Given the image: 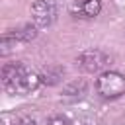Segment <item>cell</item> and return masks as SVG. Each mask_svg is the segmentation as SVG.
<instances>
[{
    "instance_id": "obj_9",
    "label": "cell",
    "mask_w": 125,
    "mask_h": 125,
    "mask_svg": "<svg viewBox=\"0 0 125 125\" xmlns=\"http://www.w3.org/2000/svg\"><path fill=\"white\" fill-rule=\"evenodd\" d=\"M47 125H70V121L62 115H53V117H49Z\"/></svg>"
},
{
    "instance_id": "obj_3",
    "label": "cell",
    "mask_w": 125,
    "mask_h": 125,
    "mask_svg": "<svg viewBox=\"0 0 125 125\" xmlns=\"http://www.w3.org/2000/svg\"><path fill=\"white\" fill-rule=\"evenodd\" d=\"M109 64V55L102 49H88L76 57V66L84 72H100Z\"/></svg>"
},
{
    "instance_id": "obj_1",
    "label": "cell",
    "mask_w": 125,
    "mask_h": 125,
    "mask_svg": "<svg viewBox=\"0 0 125 125\" xmlns=\"http://www.w3.org/2000/svg\"><path fill=\"white\" fill-rule=\"evenodd\" d=\"M2 84L10 94L25 96L41 84V76L27 70L21 62H8L2 68Z\"/></svg>"
},
{
    "instance_id": "obj_4",
    "label": "cell",
    "mask_w": 125,
    "mask_h": 125,
    "mask_svg": "<svg viewBox=\"0 0 125 125\" xmlns=\"http://www.w3.org/2000/svg\"><path fill=\"white\" fill-rule=\"evenodd\" d=\"M57 18V8L51 0H35L31 4V20L37 27H49Z\"/></svg>"
},
{
    "instance_id": "obj_8",
    "label": "cell",
    "mask_w": 125,
    "mask_h": 125,
    "mask_svg": "<svg viewBox=\"0 0 125 125\" xmlns=\"http://www.w3.org/2000/svg\"><path fill=\"white\" fill-rule=\"evenodd\" d=\"M10 35H14L20 43H27V41H31V39H35V37H37V25H31V23L21 25V27L14 29Z\"/></svg>"
},
{
    "instance_id": "obj_10",
    "label": "cell",
    "mask_w": 125,
    "mask_h": 125,
    "mask_svg": "<svg viewBox=\"0 0 125 125\" xmlns=\"http://www.w3.org/2000/svg\"><path fill=\"white\" fill-rule=\"evenodd\" d=\"M12 125H37V123H35V119H33V117H27V115H20V117H18V119H16Z\"/></svg>"
},
{
    "instance_id": "obj_5",
    "label": "cell",
    "mask_w": 125,
    "mask_h": 125,
    "mask_svg": "<svg viewBox=\"0 0 125 125\" xmlns=\"http://www.w3.org/2000/svg\"><path fill=\"white\" fill-rule=\"evenodd\" d=\"M102 12L100 0H76L72 4V14L80 18H96Z\"/></svg>"
},
{
    "instance_id": "obj_2",
    "label": "cell",
    "mask_w": 125,
    "mask_h": 125,
    "mask_svg": "<svg viewBox=\"0 0 125 125\" xmlns=\"http://www.w3.org/2000/svg\"><path fill=\"white\" fill-rule=\"evenodd\" d=\"M96 92L102 98H119L125 94V76L115 70H105L96 78Z\"/></svg>"
},
{
    "instance_id": "obj_6",
    "label": "cell",
    "mask_w": 125,
    "mask_h": 125,
    "mask_svg": "<svg viewBox=\"0 0 125 125\" xmlns=\"http://www.w3.org/2000/svg\"><path fill=\"white\" fill-rule=\"evenodd\" d=\"M62 74H64V68H62V66H59V64H47V66L41 70L39 76H41V82H43V84L55 86V84L61 82Z\"/></svg>"
},
{
    "instance_id": "obj_7",
    "label": "cell",
    "mask_w": 125,
    "mask_h": 125,
    "mask_svg": "<svg viewBox=\"0 0 125 125\" xmlns=\"http://www.w3.org/2000/svg\"><path fill=\"white\" fill-rule=\"evenodd\" d=\"M88 92V82L86 80H72V82H68L64 88H62V96L64 98H72V100H76V98H82L84 94Z\"/></svg>"
}]
</instances>
